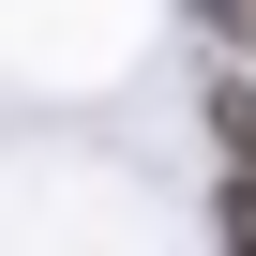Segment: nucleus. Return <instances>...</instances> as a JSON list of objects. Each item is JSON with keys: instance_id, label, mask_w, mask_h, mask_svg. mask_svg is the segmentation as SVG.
Segmentation results:
<instances>
[{"instance_id": "nucleus-1", "label": "nucleus", "mask_w": 256, "mask_h": 256, "mask_svg": "<svg viewBox=\"0 0 256 256\" xmlns=\"http://www.w3.org/2000/svg\"><path fill=\"white\" fill-rule=\"evenodd\" d=\"M211 151H226V196H256V76H211Z\"/></svg>"}, {"instance_id": "nucleus-2", "label": "nucleus", "mask_w": 256, "mask_h": 256, "mask_svg": "<svg viewBox=\"0 0 256 256\" xmlns=\"http://www.w3.org/2000/svg\"><path fill=\"white\" fill-rule=\"evenodd\" d=\"M226 256H256V196H226Z\"/></svg>"}]
</instances>
